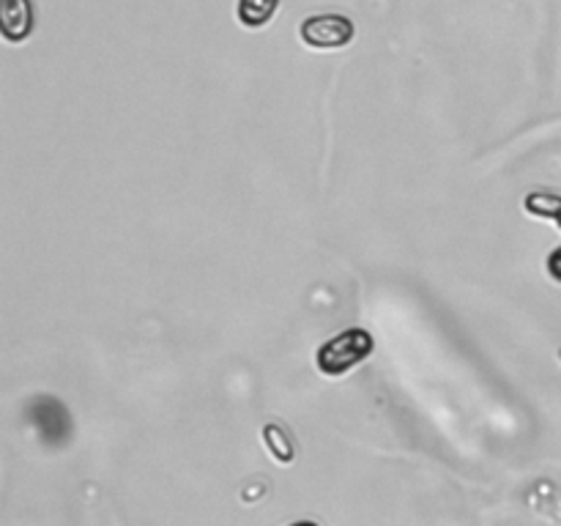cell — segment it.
Masks as SVG:
<instances>
[{"mask_svg":"<svg viewBox=\"0 0 561 526\" xmlns=\"http://www.w3.org/2000/svg\"><path fill=\"white\" fill-rule=\"evenodd\" d=\"M373 348H376V340H373V334L367 332V329H345V332L327 340V343L318 348L316 365L323 376H345V373L354 370L356 365H362V362L373 354Z\"/></svg>","mask_w":561,"mask_h":526,"instance_id":"6da1fadb","label":"cell"},{"mask_svg":"<svg viewBox=\"0 0 561 526\" xmlns=\"http://www.w3.org/2000/svg\"><path fill=\"white\" fill-rule=\"evenodd\" d=\"M299 36L312 49H343L354 42L356 25L343 14H316L301 22Z\"/></svg>","mask_w":561,"mask_h":526,"instance_id":"7a4b0ae2","label":"cell"},{"mask_svg":"<svg viewBox=\"0 0 561 526\" xmlns=\"http://www.w3.org/2000/svg\"><path fill=\"white\" fill-rule=\"evenodd\" d=\"M0 31H3L5 42H25L33 33L31 0H0Z\"/></svg>","mask_w":561,"mask_h":526,"instance_id":"3957f363","label":"cell"},{"mask_svg":"<svg viewBox=\"0 0 561 526\" xmlns=\"http://www.w3.org/2000/svg\"><path fill=\"white\" fill-rule=\"evenodd\" d=\"M279 9V0H239L236 14L244 27H263L272 22L274 11Z\"/></svg>","mask_w":561,"mask_h":526,"instance_id":"277c9868","label":"cell"},{"mask_svg":"<svg viewBox=\"0 0 561 526\" xmlns=\"http://www.w3.org/2000/svg\"><path fill=\"white\" fill-rule=\"evenodd\" d=\"M263 442H266L268 453L277 458V464H290L294 460V444L288 442V433L279 425H266L263 431Z\"/></svg>","mask_w":561,"mask_h":526,"instance_id":"5b68a950","label":"cell"},{"mask_svg":"<svg viewBox=\"0 0 561 526\" xmlns=\"http://www.w3.org/2000/svg\"><path fill=\"white\" fill-rule=\"evenodd\" d=\"M526 208L537 217H551L557 219L561 228V197L557 195H529L526 197Z\"/></svg>","mask_w":561,"mask_h":526,"instance_id":"8992f818","label":"cell"},{"mask_svg":"<svg viewBox=\"0 0 561 526\" xmlns=\"http://www.w3.org/2000/svg\"><path fill=\"white\" fill-rule=\"evenodd\" d=\"M548 272H551V277L557 279V283H561V247L548 258Z\"/></svg>","mask_w":561,"mask_h":526,"instance_id":"52a82bcc","label":"cell"},{"mask_svg":"<svg viewBox=\"0 0 561 526\" xmlns=\"http://www.w3.org/2000/svg\"><path fill=\"white\" fill-rule=\"evenodd\" d=\"M288 526H318L316 521H296V524H288Z\"/></svg>","mask_w":561,"mask_h":526,"instance_id":"ba28073f","label":"cell"}]
</instances>
